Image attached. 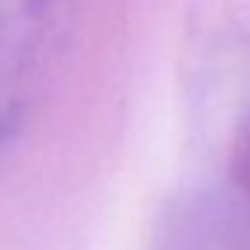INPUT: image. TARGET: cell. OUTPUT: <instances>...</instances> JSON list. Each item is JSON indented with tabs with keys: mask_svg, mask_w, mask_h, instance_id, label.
I'll list each match as a JSON object with an SVG mask.
<instances>
[{
	"mask_svg": "<svg viewBox=\"0 0 250 250\" xmlns=\"http://www.w3.org/2000/svg\"><path fill=\"white\" fill-rule=\"evenodd\" d=\"M59 9L62 0H0V159L27 124Z\"/></svg>",
	"mask_w": 250,
	"mask_h": 250,
	"instance_id": "cell-1",
	"label": "cell"
},
{
	"mask_svg": "<svg viewBox=\"0 0 250 250\" xmlns=\"http://www.w3.org/2000/svg\"><path fill=\"white\" fill-rule=\"evenodd\" d=\"M229 174H232V183L250 197V115L235 133L232 153H229Z\"/></svg>",
	"mask_w": 250,
	"mask_h": 250,
	"instance_id": "cell-2",
	"label": "cell"
}]
</instances>
